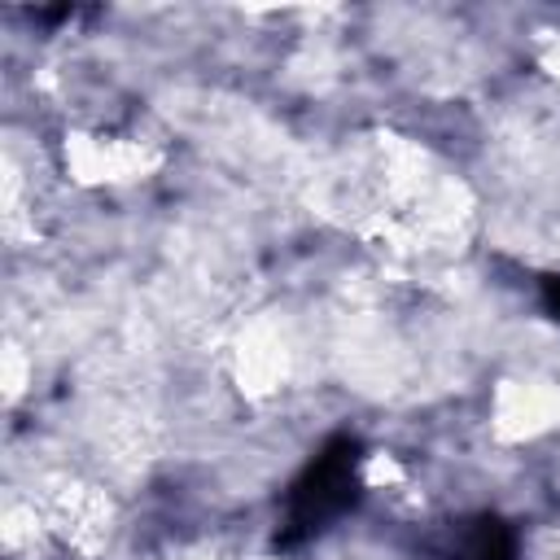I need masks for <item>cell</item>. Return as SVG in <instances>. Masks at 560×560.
<instances>
[{"instance_id":"obj_4","label":"cell","mask_w":560,"mask_h":560,"mask_svg":"<svg viewBox=\"0 0 560 560\" xmlns=\"http://www.w3.org/2000/svg\"><path fill=\"white\" fill-rule=\"evenodd\" d=\"M398 477H402V468H398V464H394V455H385V451H381V455H372V459H368V468H363V481H368V486H376V490L394 486Z\"/></svg>"},{"instance_id":"obj_3","label":"cell","mask_w":560,"mask_h":560,"mask_svg":"<svg viewBox=\"0 0 560 560\" xmlns=\"http://www.w3.org/2000/svg\"><path fill=\"white\" fill-rule=\"evenodd\" d=\"M236 381L249 398H262L284 381V341H280L276 328L254 324L236 341Z\"/></svg>"},{"instance_id":"obj_6","label":"cell","mask_w":560,"mask_h":560,"mask_svg":"<svg viewBox=\"0 0 560 560\" xmlns=\"http://www.w3.org/2000/svg\"><path fill=\"white\" fill-rule=\"evenodd\" d=\"M538 61H542V70H547V74H556V79H560V35H551V39H547V48L538 52Z\"/></svg>"},{"instance_id":"obj_5","label":"cell","mask_w":560,"mask_h":560,"mask_svg":"<svg viewBox=\"0 0 560 560\" xmlns=\"http://www.w3.org/2000/svg\"><path fill=\"white\" fill-rule=\"evenodd\" d=\"M4 385H9V394H13V398L26 389V354H22L18 346H9V350H4Z\"/></svg>"},{"instance_id":"obj_1","label":"cell","mask_w":560,"mask_h":560,"mask_svg":"<svg viewBox=\"0 0 560 560\" xmlns=\"http://www.w3.org/2000/svg\"><path fill=\"white\" fill-rule=\"evenodd\" d=\"M61 162L74 184H131L162 166V149L127 136L70 131L61 140Z\"/></svg>"},{"instance_id":"obj_2","label":"cell","mask_w":560,"mask_h":560,"mask_svg":"<svg viewBox=\"0 0 560 560\" xmlns=\"http://www.w3.org/2000/svg\"><path fill=\"white\" fill-rule=\"evenodd\" d=\"M490 429L499 442H534L560 429V381H499L490 394Z\"/></svg>"}]
</instances>
